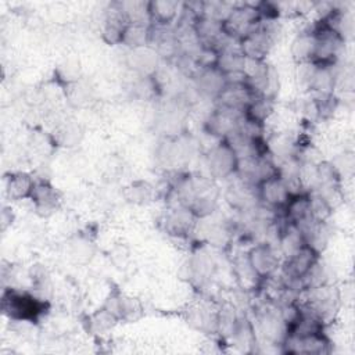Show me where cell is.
Returning <instances> with one entry per match:
<instances>
[{
  "label": "cell",
  "instance_id": "8fae6325",
  "mask_svg": "<svg viewBox=\"0 0 355 355\" xmlns=\"http://www.w3.org/2000/svg\"><path fill=\"white\" fill-rule=\"evenodd\" d=\"M33 186H35V180L29 175L18 172V173H12L8 178L6 190L10 198L21 200V198L31 197Z\"/></svg>",
  "mask_w": 355,
  "mask_h": 355
},
{
  "label": "cell",
  "instance_id": "3957f363",
  "mask_svg": "<svg viewBox=\"0 0 355 355\" xmlns=\"http://www.w3.org/2000/svg\"><path fill=\"white\" fill-rule=\"evenodd\" d=\"M248 263L254 273L261 279H268L273 276L279 266V255L276 250L268 244H257L248 254Z\"/></svg>",
  "mask_w": 355,
  "mask_h": 355
},
{
  "label": "cell",
  "instance_id": "6da1fadb",
  "mask_svg": "<svg viewBox=\"0 0 355 355\" xmlns=\"http://www.w3.org/2000/svg\"><path fill=\"white\" fill-rule=\"evenodd\" d=\"M3 308L10 318L18 320H33L44 311V302L19 291H8L3 297Z\"/></svg>",
  "mask_w": 355,
  "mask_h": 355
},
{
  "label": "cell",
  "instance_id": "5b68a950",
  "mask_svg": "<svg viewBox=\"0 0 355 355\" xmlns=\"http://www.w3.org/2000/svg\"><path fill=\"white\" fill-rule=\"evenodd\" d=\"M257 187L258 197L272 208H283L291 196L290 190L279 175L261 182Z\"/></svg>",
  "mask_w": 355,
  "mask_h": 355
},
{
  "label": "cell",
  "instance_id": "7a4b0ae2",
  "mask_svg": "<svg viewBox=\"0 0 355 355\" xmlns=\"http://www.w3.org/2000/svg\"><path fill=\"white\" fill-rule=\"evenodd\" d=\"M208 166L215 178H227L237 171L239 155L227 141H223L209 151Z\"/></svg>",
  "mask_w": 355,
  "mask_h": 355
},
{
  "label": "cell",
  "instance_id": "52a82bcc",
  "mask_svg": "<svg viewBox=\"0 0 355 355\" xmlns=\"http://www.w3.org/2000/svg\"><path fill=\"white\" fill-rule=\"evenodd\" d=\"M197 218L198 216L191 209H189L184 205H180L166 215L165 227L173 236H186L193 230Z\"/></svg>",
  "mask_w": 355,
  "mask_h": 355
},
{
  "label": "cell",
  "instance_id": "9c48e42d",
  "mask_svg": "<svg viewBox=\"0 0 355 355\" xmlns=\"http://www.w3.org/2000/svg\"><path fill=\"white\" fill-rule=\"evenodd\" d=\"M315 50H316V37L312 31L300 33L291 46L293 57L298 62L312 61L315 57Z\"/></svg>",
  "mask_w": 355,
  "mask_h": 355
},
{
  "label": "cell",
  "instance_id": "ba28073f",
  "mask_svg": "<svg viewBox=\"0 0 355 355\" xmlns=\"http://www.w3.org/2000/svg\"><path fill=\"white\" fill-rule=\"evenodd\" d=\"M179 12V3L159 0L148 3V17L153 25H169Z\"/></svg>",
  "mask_w": 355,
  "mask_h": 355
},
{
  "label": "cell",
  "instance_id": "8992f818",
  "mask_svg": "<svg viewBox=\"0 0 355 355\" xmlns=\"http://www.w3.org/2000/svg\"><path fill=\"white\" fill-rule=\"evenodd\" d=\"M227 79L225 72L215 65L204 67L198 71L197 75V87L201 93L207 96L218 97L222 90L226 87Z\"/></svg>",
  "mask_w": 355,
  "mask_h": 355
},
{
  "label": "cell",
  "instance_id": "30bf717a",
  "mask_svg": "<svg viewBox=\"0 0 355 355\" xmlns=\"http://www.w3.org/2000/svg\"><path fill=\"white\" fill-rule=\"evenodd\" d=\"M121 43L130 49H141L150 43V26L147 24H128L123 29Z\"/></svg>",
  "mask_w": 355,
  "mask_h": 355
},
{
  "label": "cell",
  "instance_id": "7c38bea8",
  "mask_svg": "<svg viewBox=\"0 0 355 355\" xmlns=\"http://www.w3.org/2000/svg\"><path fill=\"white\" fill-rule=\"evenodd\" d=\"M31 198L35 201L37 208L51 209L57 202V193L47 182H35Z\"/></svg>",
  "mask_w": 355,
  "mask_h": 355
},
{
  "label": "cell",
  "instance_id": "277c9868",
  "mask_svg": "<svg viewBox=\"0 0 355 355\" xmlns=\"http://www.w3.org/2000/svg\"><path fill=\"white\" fill-rule=\"evenodd\" d=\"M318 254L308 244H304L295 252L286 258L283 265L284 279H301L309 272V269L318 262Z\"/></svg>",
  "mask_w": 355,
  "mask_h": 355
}]
</instances>
